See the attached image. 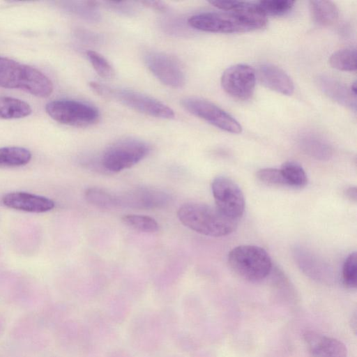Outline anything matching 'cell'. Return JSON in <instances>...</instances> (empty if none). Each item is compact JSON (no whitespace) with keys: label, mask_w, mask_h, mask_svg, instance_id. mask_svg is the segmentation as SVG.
<instances>
[{"label":"cell","mask_w":357,"mask_h":357,"mask_svg":"<svg viewBox=\"0 0 357 357\" xmlns=\"http://www.w3.org/2000/svg\"><path fill=\"white\" fill-rule=\"evenodd\" d=\"M266 16L257 3H252L243 13L229 11L197 14L188 20V24L197 30L213 33H243L257 30L266 24Z\"/></svg>","instance_id":"obj_1"},{"label":"cell","mask_w":357,"mask_h":357,"mask_svg":"<svg viewBox=\"0 0 357 357\" xmlns=\"http://www.w3.org/2000/svg\"><path fill=\"white\" fill-rule=\"evenodd\" d=\"M177 217L188 228L205 236H225L234 232L238 221L222 214L215 206L189 202L181 205Z\"/></svg>","instance_id":"obj_2"},{"label":"cell","mask_w":357,"mask_h":357,"mask_svg":"<svg viewBox=\"0 0 357 357\" xmlns=\"http://www.w3.org/2000/svg\"><path fill=\"white\" fill-rule=\"evenodd\" d=\"M0 87L20 89L40 98L53 91L52 81L41 71L5 57H0Z\"/></svg>","instance_id":"obj_3"},{"label":"cell","mask_w":357,"mask_h":357,"mask_svg":"<svg viewBox=\"0 0 357 357\" xmlns=\"http://www.w3.org/2000/svg\"><path fill=\"white\" fill-rule=\"evenodd\" d=\"M89 86L99 96L114 100L142 114L166 119H171L175 116L174 112L171 107L140 92L114 88L96 82H91Z\"/></svg>","instance_id":"obj_4"},{"label":"cell","mask_w":357,"mask_h":357,"mask_svg":"<svg viewBox=\"0 0 357 357\" xmlns=\"http://www.w3.org/2000/svg\"><path fill=\"white\" fill-rule=\"evenodd\" d=\"M227 260L231 269L249 282L264 280L272 268L269 255L264 248L257 245L237 246L229 252Z\"/></svg>","instance_id":"obj_5"},{"label":"cell","mask_w":357,"mask_h":357,"mask_svg":"<svg viewBox=\"0 0 357 357\" xmlns=\"http://www.w3.org/2000/svg\"><path fill=\"white\" fill-rule=\"evenodd\" d=\"M149 151L150 147L145 142L125 138L110 144L104 151L100 162L104 171L119 172L137 164Z\"/></svg>","instance_id":"obj_6"},{"label":"cell","mask_w":357,"mask_h":357,"mask_svg":"<svg viewBox=\"0 0 357 357\" xmlns=\"http://www.w3.org/2000/svg\"><path fill=\"white\" fill-rule=\"evenodd\" d=\"M47 114L54 121L70 126L87 127L100 117L98 110L91 105L72 100H57L45 106Z\"/></svg>","instance_id":"obj_7"},{"label":"cell","mask_w":357,"mask_h":357,"mask_svg":"<svg viewBox=\"0 0 357 357\" xmlns=\"http://www.w3.org/2000/svg\"><path fill=\"white\" fill-rule=\"evenodd\" d=\"M215 207L227 218L238 221L245 209L243 194L239 186L231 179L220 176L211 184Z\"/></svg>","instance_id":"obj_8"},{"label":"cell","mask_w":357,"mask_h":357,"mask_svg":"<svg viewBox=\"0 0 357 357\" xmlns=\"http://www.w3.org/2000/svg\"><path fill=\"white\" fill-rule=\"evenodd\" d=\"M181 104L192 114L221 130L234 134L242 131L241 124L233 116L208 100L197 97H186L181 100Z\"/></svg>","instance_id":"obj_9"},{"label":"cell","mask_w":357,"mask_h":357,"mask_svg":"<svg viewBox=\"0 0 357 357\" xmlns=\"http://www.w3.org/2000/svg\"><path fill=\"white\" fill-rule=\"evenodd\" d=\"M256 79L254 68L245 64H236L223 72L221 85L225 91L231 97L245 100L254 92Z\"/></svg>","instance_id":"obj_10"},{"label":"cell","mask_w":357,"mask_h":357,"mask_svg":"<svg viewBox=\"0 0 357 357\" xmlns=\"http://www.w3.org/2000/svg\"><path fill=\"white\" fill-rule=\"evenodd\" d=\"M149 70L162 84L172 88H181L185 83L184 71L172 56L160 52H151L144 56Z\"/></svg>","instance_id":"obj_11"},{"label":"cell","mask_w":357,"mask_h":357,"mask_svg":"<svg viewBox=\"0 0 357 357\" xmlns=\"http://www.w3.org/2000/svg\"><path fill=\"white\" fill-rule=\"evenodd\" d=\"M119 207L137 209H158L166 207L170 202L169 194L158 189L139 187L117 195Z\"/></svg>","instance_id":"obj_12"},{"label":"cell","mask_w":357,"mask_h":357,"mask_svg":"<svg viewBox=\"0 0 357 357\" xmlns=\"http://www.w3.org/2000/svg\"><path fill=\"white\" fill-rule=\"evenodd\" d=\"M303 340L312 357H347V347L337 339L307 331Z\"/></svg>","instance_id":"obj_13"},{"label":"cell","mask_w":357,"mask_h":357,"mask_svg":"<svg viewBox=\"0 0 357 357\" xmlns=\"http://www.w3.org/2000/svg\"><path fill=\"white\" fill-rule=\"evenodd\" d=\"M8 208L31 213H45L52 210L55 203L47 197L22 191L12 192L2 197Z\"/></svg>","instance_id":"obj_14"},{"label":"cell","mask_w":357,"mask_h":357,"mask_svg":"<svg viewBox=\"0 0 357 357\" xmlns=\"http://www.w3.org/2000/svg\"><path fill=\"white\" fill-rule=\"evenodd\" d=\"M255 72L259 82L268 89L286 96L294 93L293 81L280 68L271 63H263Z\"/></svg>","instance_id":"obj_15"},{"label":"cell","mask_w":357,"mask_h":357,"mask_svg":"<svg viewBox=\"0 0 357 357\" xmlns=\"http://www.w3.org/2000/svg\"><path fill=\"white\" fill-rule=\"evenodd\" d=\"M310 10L313 20L319 25H331L338 18V9L331 1H310Z\"/></svg>","instance_id":"obj_16"},{"label":"cell","mask_w":357,"mask_h":357,"mask_svg":"<svg viewBox=\"0 0 357 357\" xmlns=\"http://www.w3.org/2000/svg\"><path fill=\"white\" fill-rule=\"evenodd\" d=\"M31 108L26 102L8 96H0V119H14L30 115Z\"/></svg>","instance_id":"obj_17"},{"label":"cell","mask_w":357,"mask_h":357,"mask_svg":"<svg viewBox=\"0 0 357 357\" xmlns=\"http://www.w3.org/2000/svg\"><path fill=\"white\" fill-rule=\"evenodd\" d=\"M31 158V152L23 147L0 148V165L17 167L27 164Z\"/></svg>","instance_id":"obj_18"},{"label":"cell","mask_w":357,"mask_h":357,"mask_svg":"<svg viewBox=\"0 0 357 357\" xmlns=\"http://www.w3.org/2000/svg\"><path fill=\"white\" fill-rule=\"evenodd\" d=\"M85 199L89 204L104 209L119 207L117 195L99 188H89L86 190Z\"/></svg>","instance_id":"obj_19"},{"label":"cell","mask_w":357,"mask_h":357,"mask_svg":"<svg viewBox=\"0 0 357 357\" xmlns=\"http://www.w3.org/2000/svg\"><path fill=\"white\" fill-rule=\"evenodd\" d=\"M286 185L292 188H303L307 183V175L303 167L297 162L287 161L280 169Z\"/></svg>","instance_id":"obj_20"},{"label":"cell","mask_w":357,"mask_h":357,"mask_svg":"<svg viewBox=\"0 0 357 357\" xmlns=\"http://www.w3.org/2000/svg\"><path fill=\"white\" fill-rule=\"evenodd\" d=\"M320 84L323 91L336 101L346 105H353L352 98L356 97L342 84L328 77H322Z\"/></svg>","instance_id":"obj_21"},{"label":"cell","mask_w":357,"mask_h":357,"mask_svg":"<svg viewBox=\"0 0 357 357\" xmlns=\"http://www.w3.org/2000/svg\"><path fill=\"white\" fill-rule=\"evenodd\" d=\"M329 63L339 70L354 71L356 70V50L353 48L337 50L331 56Z\"/></svg>","instance_id":"obj_22"},{"label":"cell","mask_w":357,"mask_h":357,"mask_svg":"<svg viewBox=\"0 0 357 357\" xmlns=\"http://www.w3.org/2000/svg\"><path fill=\"white\" fill-rule=\"evenodd\" d=\"M121 221L130 228L141 232L153 233L159 227L156 220L147 215L129 214L123 216Z\"/></svg>","instance_id":"obj_23"},{"label":"cell","mask_w":357,"mask_h":357,"mask_svg":"<svg viewBox=\"0 0 357 357\" xmlns=\"http://www.w3.org/2000/svg\"><path fill=\"white\" fill-rule=\"evenodd\" d=\"M261 11L267 17L280 16L289 12L294 4L290 0H266L257 2Z\"/></svg>","instance_id":"obj_24"},{"label":"cell","mask_w":357,"mask_h":357,"mask_svg":"<svg viewBox=\"0 0 357 357\" xmlns=\"http://www.w3.org/2000/svg\"><path fill=\"white\" fill-rule=\"evenodd\" d=\"M87 57L96 72L102 78L114 77L115 71L110 63L100 54L89 50Z\"/></svg>","instance_id":"obj_25"},{"label":"cell","mask_w":357,"mask_h":357,"mask_svg":"<svg viewBox=\"0 0 357 357\" xmlns=\"http://www.w3.org/2000/svg\"><path fill=\"white\" fill-rule=\"evenodd\" d=\"M342 282L350 289L357 285V255L356 252L351 253L345 259L342 268Z\"/></svg>","instance_id":"obj_26"},{"label":"cell","mask_w":357,"mask_h":357,"mask_svg":"<svg viewBox=\"0 0 357 357\" xmlns=\"http://www.w3.org/2000/svg\"><path fill=\"white\" fill-rule=\"evenodd\" d=\"M257 178L263 183L270 186H287L280 169L264 168L256 173Z\"/></svg>","instance_id":"obj_27"},{"label":"cell","mask_w":357,"mask_h":357,"mask_svg":"<svg viewBox=\"0 0 357 357\" xmlns=\"http://www.w3.org/2000/svg\"><path fill=\"white\" fill-rule=\"evenodd\" d=\"M304 149L312 155L318 158H328L331 154L330 148L317 137H308L303 139Z\"/></svg>","instance_id":"obj_28"},{"label":"cell","mask_w":357,"mask_h":357,"mask_svg":"<svg viewBox=\"0 0 357 357\" xmlns=\"http://www.w3.org/2000/svg\"><path fill=\"white\" fill-rule=\"evenodd\" d=\"M141 3L144 4L146 7L150 8L152 10L158 12H165L167 8V6L161 1H143Z\"/></svg>","instance_id":"obj_29"},{"label":"cell","mask_w":357,"mask_h":357,"mask_svg":"<svg viewBox=\"0 0 357 357\" xmlns=\"http://www.w3.org/2000/svg\"><path fill=\"white\" fill-rule=\"evenodd\" d=\"M346 195L351 200L356 201V188L355 187H351L348 188L345 192Z\"/></svg>","instance_id":"obj_30"},{"label":"cell","mask_w":357,"mask_h":357,"mask_svg":"<svg viewBox=\"0 0 357 357\" xmlns=\"http://www.w3.org/2000/svg\"><path fill=\"white\" fill-rule=\"evenodd\" d=\"M356 83L354 82L352 84V85L351 86V93L356 97Z\"/></svg>","instance_id":"obj_31"}]
</instances>
